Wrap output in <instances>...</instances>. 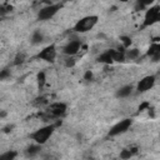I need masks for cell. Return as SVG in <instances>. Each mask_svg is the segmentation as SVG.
Returning <instances> with one entry per match:
<instances>
[{"instance_id":"6da1fadb","label":"cell","mask_w":160,"mask_h":160,"mask_svg":"<svg viewBox=\"0 0 160 160\" xmlns=\"http://www.w3.org/2000/svg\"><path fill=\"white\" fill-rule=\"evenodd\" d=\"M99 21V16L98 15H86L82 16L81 19H79L75 25H74V31L79 32V34H85L89 32L90 30H92L95 28V25Z\"/></svg>"},{"instance_id":"7a4b0ae2","label":"cell","mask_w":160,"mask_h":160,"mask_svg":"<svg viewBox=\"0 0 160 160\" xmlns=\"http://www.w3.org/2000/svg\"><path fill=\"white\" fill-rule=\"evenodd\" d=\"M55 128H56V125H54V124H49V125L41 126V128H39L38 130H35V131L30 135V138H31V140H32L34 142H38V144H40V145H44V144L48 142V140H49V139L51 138V135L54 134Z\"/></svg>"},{"instance_id":"3957f363","label":"cell","mask_w":160,"mask_h":160,"mask_svg":"<svg viewBox=\"0 0 160 160\" xmlns=\"http://www.w3.org/2000/svg\"><path fill=\"white\" fill-rule=\"evenodd\" d=\"M160 21V6L152 5L146 9L142 21V28H149Z\"/></svg>"},{"instance_id":"277c9868","label":"cell","mask_w":160,"mask_h":160,"mask_svg":"<svg viewBox=\"0 0 160 160\" xmlns=\"http://www.w3.org/2000/svg\"><path fill=\"white\" fill-rule=\"evenodd\" d=\"M61 8H62L61 4H50V5H46V6L41 8V9L38 11V20H40V21H46V20L52 19V18L60 11Z\"/></svg>"},{"instance_id":"5b68a950","label":"cell","mask_w":160,"mask_h":160,"mask_svg":"<svg viewBox=\"0 0 160 160\" xmlns=\"http://www.w3.org/2000/svg\"><path fill=\"white\" fill-rule=\"evenodd\" d=\"M131 126H132V119L125 118V119L118 121L116 124H114V125L110 128L108 135H109V136H118V135L125 134Z\"/></svg>"},{"instance_id":"8992f818","label":"cell","mask_w":160,"mask_h":160,"mask_svg":"<svg viewBox=\"0 0 160 160\" xmlns=\"http://www.w3.org/2000/svg\"><path fill=\"white\" fill-rule=\"evenodd\" d=\"M155 82H156L155 75H145V76H142V78L138 81V84H136V86H135V90H136L139 94H144V92L151 90V89L155 86Z\"/></svg>"},{"instance_id":"52a82bcc","label":"cell","mask_w":160,"mask_h":160,"mask_svg":"<svg viewBox=\"0 0 160 160\" xmlns=\"http://www.w3.org/2000/svg\"><path fill=\"white\" fill-rule=\"evenodd\" d=\"M56 55H58V51H56V46L54 44H50V45H46L45 48H42L36 58L40 59V60H44L46 62H54L55 59H56Z\"/></svg>"},{"instance_id":"ba28073f","label":"cell","mask_w":160,"mask_h":160,"mask_svg":"<svg viewBox=\"0 0 160 160\" xmlns=\"http://www.w3.org/2000/svg\"><path fill=\"white\" fill-rule=\"evenodd\" d=\"M81 49V41L79 39H72V40H69L68 44L62 48V52L66 55V56H75Z\"/></svg>"},{"instance_id":"9c48e42d","label":"cell","mask_w":160,"mask_h":160,"mask_svg":"<svg viewBox=\"0 0 160 160\" xmlns=\"http://www.w3.org/2000/svg\"><path fill=\"white\" fill-rule=\"evenodd\" d=\"M114 51H115V49H109V50L101 52L100 55H98L96 61L100 62V64H105V65H110V64L115 62V60H114Z\"/></svg>"},{"instance_id":"30bf717a","label":"cell","mask_w":160,"mask_h":160,"mask_svg":"<svg viewBox=\"0 0 160 160\" xmlns=\"http://www.w3.org/2000/svg\"><path fill=\"white\" fill-rule=\"evenodd\" d=\"M66 109H68V106L65 102H52L49 106V111L51 112L52 116H56V118L62 116L66 112Z\"/></svg>"},{"instance_id":"8fae6325","label":"cell","mask_w":160,"mask_h":160,"mask_svg":"<svg viewBox=\"0 0 160 160\" xmlns=\"http://www.w3.org/2000/svg\"><path fill=\"white\" fill-rule=\"evenodd\" d=\"M132 91H134V86H132L131 84H126V85L120 86V88L115 91V96H116L118 99H125V98L130 96Z\"/></svg>"},{"instance_id":"7c38bea8","label":"cell","mask_w":160,"mask_h":160,"mask_svg":"<svg viewBox=\"0 0 160 160\" xmlns=\"http://www.w3.org/2000/svg\"><path fill=\"white\" fill-rule=\"evenodd\" d=\"M41 146H42V145H40V144H38V142L31 144L30 146L26 148V150H25V156H26V158H35V156L39 155V152L41 151Z\"/></svg>"},{"instance_id":"4fadbf2b","label":"cell","mask_w":160,"mask_h":160,"mask_svg":"<svg viewBox=\"0 0 160 160\" xmlns=\"http://www.w3.org/2000/svg\"><path fill=\"white\" fill-rule=\"evenodd\" d=\"M44 39H45V36H44L42 31L38 29V30H34L32 31V34L30 36V42L32 45H39V44H41L44 41Z\"/></svg>"},{"instance_id":"5bb4252c","label":"cell","mask_w":160,"mask_h":160,"mask_svg":"<svg viewBox=\"0 0 160 160\" xmlns=\"http://www.w3.org/2000/svg\"><path fill=\"white\" fill-rule=\"evenodd\" d=\"M156 0H136L135 2V10L136 11H140V10H146L148 8L152 6V4L155 2Z\"/></svg>"},{"instance_id":"9a60e30c","label":"cell","mask_w":160,"mask_h":160,"mask_svg":"<svg viewBox=\"0 0 160 160\" xmlns=\"http://www.w3.org/2000/svg\"><path fill=\"white\" fill-rule=\"evenodd\" d=\"M139 56H140V50L138 48H128V49H125L126 60H136Z\"/></svg>"},{"instance_id":"2e32d148","label":"cell","mask_w":160,"mask_h":160,"mask_svg":"<svg viewBox=\"0 0 160 160\" xmlns=\"http://www.w3.org/2000/svg\"><path fill=\"white\" fill-rule=\"evenodd\" d=\"M138 152V149L136 148H132V146H129V148H125L120 151V159H130L131 156H134L135 154Z\"/></svg>"},{"instance_id":"e0dca14e","label":"cell","mask_w":160,"mask_h":160,"mask_svg":"<svg viewBox=\"0 0 160 160\" xmlns=\"http://www.w3.org/2000/svg\"><path fill=\"white\" fill-rule=\"evenodd\" d=\"M158 54H160V44H159V42H152V44L149 46V49H148V51H146V55H148L149 58H152V56H155V55H158Z\"/></svg>"},{"instance_id":"ac0fdd59","label":"cell","mask_w":160,"mask_h":160,"mask_svg":"<svg viewBox=\"0 0 160 160\" xmlns=\"http://www.w3.org/2000/svg\"><path fill=\"white\" fill-rule=\"evenodd\" d=\"M18 156V152L15 150H6L5 152L0 154V160H14Z\"/></svg>"},{"instance_id":"d6986e66","label":"cell","mask_w":160,"mask_h":160,"mask_svg":"<svg viewBox=\"0 0 160 160\" xmlns=\"http://www.w3.org/2000/svg\"><path fill=\"white\" fill-rule=\"evenodd\" d=\"M114 60L116 62H124L126 61V58H125V50H115L114 51Z\"/></svg>"},{"instance_id":"ffe728a7","label":"cell","mask_w":160,"mask_h":160,"mask_svg":"<svg viewBox=\"0 0 160 160\" xmlns=\"http://www.w3.org/2000/svg\"><path fill=\"white\" fill-rule=\"evenodd\" d=\"M119 40H120V42L122 44V48L124 49H128V48H130L131 46V38L130 36H126V35H121L120 38H119Z\"/></svg>"},{"instance_id":"44dd1931","label":"cell","mask_w":160,"mask_h":160,"mask_svg":"<svg viewBox=\"0 0 160 160\" xmlns=\"http://www.w3.org/2000/svg\"><path fill=\"white\" fill-rule=\"evenodd\" d=\"M36 79H38V86H39L40 89H41V88H44V85H45V82H46V76H45V72H44V71L38 72Z\"/></svg>"},{"instance_id":"7402d4cb","label":"cell","mask_w":160,"mask_h":160,"mask_svg":"<svg viewBox=\"0 0 160 160\" xmlns=\"http://www.w3.org/2000/svg\"><path fill=\"white\" fill-rule=\"evenodd\" d=\"M24 60H25V55H24L22 52H19V54L15 56V59H14V65L22 64V62H24Z\"/></svg>"},{"instance_id":"603a6c76","label":"cell","mask_w":160,"mask_h":160,"mask_svg":"<svg viewBox=\"0 0 160 160\" xmlns=\"http://www.w3.org/2000/svg\"><path fill=\"white\" fill-rule=\"evenodd\" d=\"M76 64V60L74 59V56H68V59L65 60V66L66 68H74Z\"/></svg>"},{"instance_id":"cb8c5ba5","label":"cell","mask_w":160,"mask_h":160,"mask_svg":"<svg viewBox=\"0 0 160 160\" xmlns=\"http://www.w3.org/2000/svg\"><path fill=\"white\" fill-rule=\"evenodd\" d=\"M8 78H10V70L9 69H2L1 72H0V79L1 80H5Z\"/></svg>"},{"instance_id":"d4e9b609","label":"cell","mask_w":160,"mask_h":160,"mask_svg":"<svg viewBox=\"0 0 160 160\" xmlns=\"http://www.w3.org/2000/svg\"><path fill=\"white\" fill-rule=\"evenodd\" d=\"M11 10H12L11 5H1V15H5V14L10 12Z\"/></svg>"},{"instance_id":"484cf974","label":"cell","mask_w":160,"mask_h":160,"mask_svg":"<svg viewBox=\"0 0 160 160\" xmlns=\"http://www.w3.org/2000/svg\"><path fill=\"white\" fill-rule=\"evenodd\" d=\"M92 76H94V75H92V71H90V70H88V71L84 74V79L88 80V81H89V80H92Z\"/></svg>"},{"instance_id":"4316f807","label":"cell","mask_w":160,"mask_h":160,"mask_svg":"<svg viewBox=\"0 0 160 160\" xmlns=\"http://www.w3.org/2000/svg\"><path fill=\"white\" fill-rule=\"evenodd\" d=\"M12 128H14V125H10V124H8L6 126H4V128H2V132H5V134H6V132H10Z\"/></svg>"},{"instance_id":"83f0119b","label":"cell","mask_w":160,"mask_h":160,"mask_svg":"<svg viewBox=\"0 0 160 160\" xmlns=\"http://www.w3.org/2000/svg\"><path fill=\"white\" fill-rule=\"evenodd\" d=\"M150 59H151L152 62H159V61H160V54H158V55H155V56H152V58H150Z\"/></svg>"},{"instance_id":"f1b7e54d","label":"cell","mask_w":160,"mask_h":160,"mask_svg":"<svg viewBox=\"0 0 160 160\" xmlns=\"http://www.w3.org/2000/svg\"><path fill=\"white\" fill-rule=\"evenodd\" d=\"M119 1H120V2H129L130 0H119Z\"/></svg>"}]
</instances>
